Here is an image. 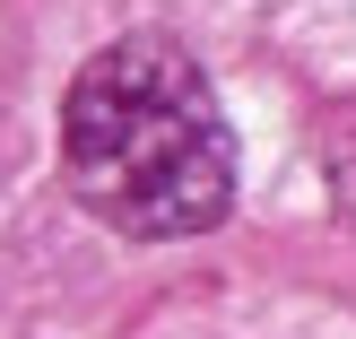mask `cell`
<instances>
[{
    "instance_id": "1",
    "label": "cell",
    "mask_w": 356,
    "mask_h": 339,
    "mask_svg": "<svg viewBox=\"0 0 356 339\" xmlns=\"http://www.w3.org/2000/svg\"><path fill=\"white\" fill-rule=\"evenodd\" d=\"M61 183L87 218L139 244L209 235L235 200V131L174 35H122L61 96Z\"/></svg>"
}]
</instances>
